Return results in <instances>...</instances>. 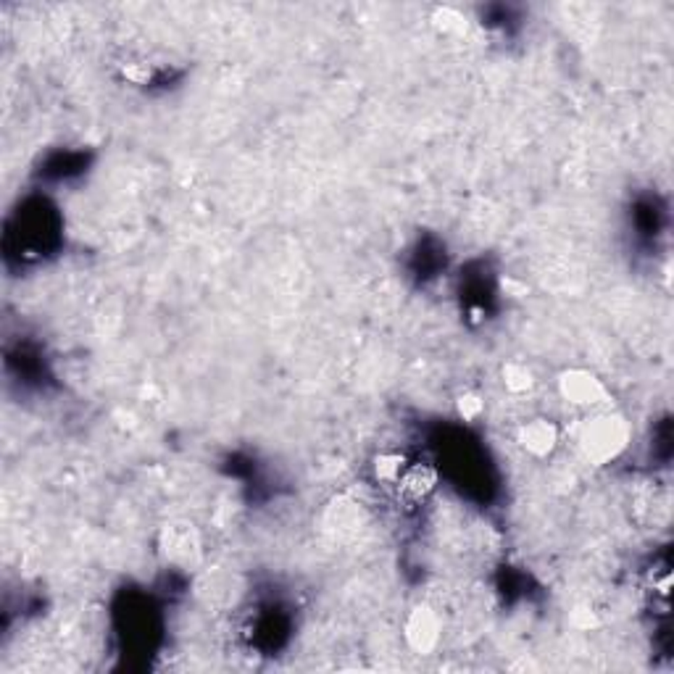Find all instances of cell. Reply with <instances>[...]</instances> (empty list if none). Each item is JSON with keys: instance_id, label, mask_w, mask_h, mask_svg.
I'll return each instance as SVG.
<instances>
[{"instance_id": "4", "label": "cell", "mask_w": 674, "mask_h": 674, "mask_svg": "<svg viewBox=\"0 0 674 674\" xmlns=\"http://www.w3.org/2000/svg\"><path fill=\"white\" fill-rule=\"evenodd\" d=\"M437 630H440L437 619L427 611H419L414 616V622L409 624V638L419 651H429L437 643Z\"/></svg>"}, {"instance_id": "2", "label": "cell", "mask_w": 674, "mask_h": 674, "mask_svg": "<svg viewBox=\"0 0 674 674\" xmlns=\"http://www.w3.org/2000/svg\"><path fill=\"white\" fill-rule=\"evenodd\" d=\"M561 385H564V396L577 406H595L603 401V388L590 374H583V372L567 374Z\"/></svg>"}, {"instance_id": "1", "label": "cell", "mask_w": 674, "mask_h": 674, "mask_svg": "<svg viewBox=\"0 0 674 674\" xmlns=\"http://www.w3.org/2000/svg\"><path fill=\"white\" fill-rule=\"evenodd\" d=\"M624 440H627L624 421L619 417H611V414H598V417L588 419L580 427V435H577L583 453L592 461L614 458L624 448Z\"/></svg>"}, {"instance_id": "3", "label": "cell", "mask_w": 674, "mask_h": 674, "mask_svg": "<svg viewBox=\"0 0 674 674\" xmlns=\"http://www.w3.org/2000/svg\"><path fill=\"white\" fill-rule=\"evenodd\" d=\"M521 440H524L527 451L543 456V453H548L556 445V429L548 421H529L521 429Z\"/></svg>"}]
</instances>
